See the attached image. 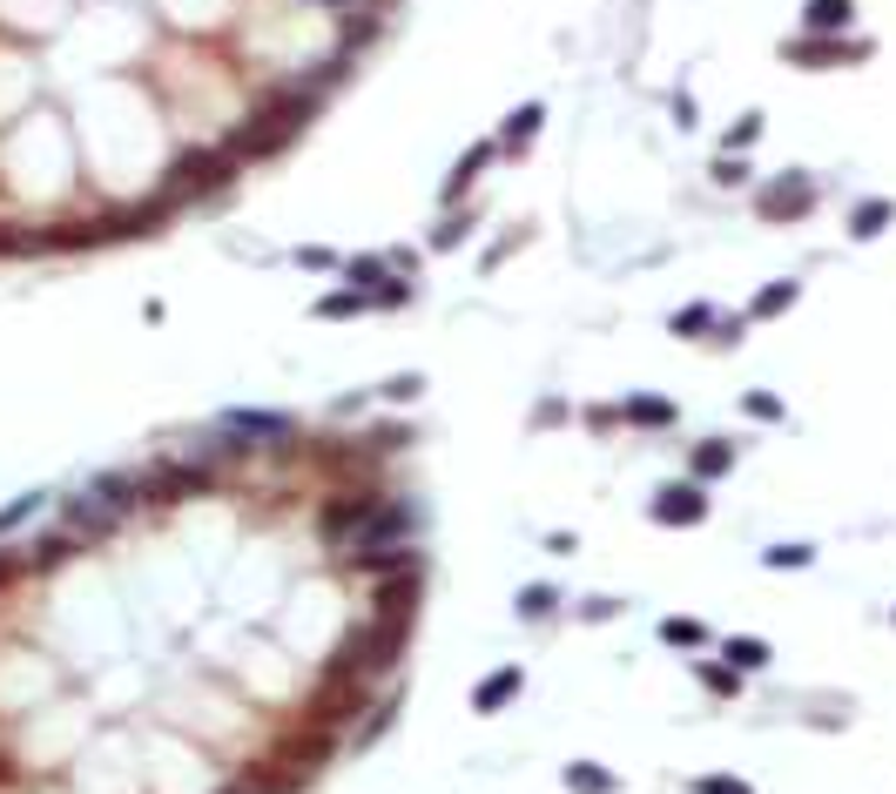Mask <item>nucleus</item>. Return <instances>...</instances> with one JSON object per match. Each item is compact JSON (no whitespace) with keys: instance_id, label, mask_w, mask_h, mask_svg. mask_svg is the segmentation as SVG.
Segmentation results:
<instances>
[{"instance_id":"23","label":"nucleus","mask_w":896,"mask_h":794,"mask_svg":"<svg viewBox=\"0 0 896 794\" xmlns=\"http://www.w3.org/2000/svg\"><path fill=\"white\" fill-rule=\"evenodd\" d=\"M371 34H378V14H358V21L344 27V48H337V55H358V48L371 41Z\"/></svg>"},{"instance_id":"28","label":"nucleus","mask_w":896,"mask_h":794,"mask_svg":"<svg viewBox=\"0 0 896 794\" xmlns=\"http://www.w3.org/2000/svg\"><path fill=\"white\" fill-rule=\"evenodd\" d=\"M708 324H715V310H708V303H688V310L674 316V330H681V337H694V330H708Z\"/></svg>"},{"instance_id":"24","label":"nucleus","mask_w":896,"mask_h":794,"mask_svg":"<svg viewBox=\"0 0 896 794\" xmlns=\"http://www.w3.org/2000/svg\"><path fill=\"white\" fill-rule=\"evenodd\" d=\"M68 552H74V532H55V539H41V545H34V560H41V566H61Z\"/></svg>"},{"instance_id":"30","label":"nucleus","mask_w":896,"mask_h":794,"mask_svg":"<svg viewBox=\"0 0 896 794\" xmlns=\"http://www.w3.org/2000/svg\"><path fill=\"white\" fill-rule=\"evenodd\" d=\"M749 418L775 424V418H782V397H768V390H749Z\"/></svg>"},{"instance_id":"27","label":"nucleus","mask_w":896,"mask_h":794,"mask_svg":"<svg viewBox=\"0 0 896 794\" xmlns=\"http://www.w3.org/2000/svg\"><path fill=\"white\" fill-rule=\"evenodd\" d=\"M694 794H755V787H749V781H734V774H701Z\"/></svg>"},{"instance_id":"32","label":"nucleus","mask_w":896,"mask_h":794,"mask_svg":"<svg viewBox=\"0 0 896 794\" xmlns=\"http://www.w3.org/2000/svg\"><path fill=\"white\" fill-rule=\"evenodd\" d=\"M755 135H762V115H742V122H734V129H728V148H734V155H742V148H749Z\"/></svg>"},{"instance_id":"14","label":"nucleus","mask_w":896,"mask_h":794,"mask_svg":"<svg viewBox=\"0 0 896 794\" xmlns=\"http://www.w3.org/2000/svg\"><path fill=\"white\" fill-rule=\"evenodd\" d=\"M728 660H734V673H755V666H768V640H755V633H734V640H728Z\"/></svg>"},{"instance_id":"20","label":"nucleus","mask_w":896,"mask_h":794,"mask_svg":"<svg viewBox=\"0 0 896 794\" xmlns=\"http://www.w3.org/2000/svg\"><path fill=\"white\" fill-rule=\"evenodd\" d=\"M789 303H796V284H768V290L749 303V316H782Z\"/></svg>"},{"instance_id":"5","label":"nucleus","mask_w":896,"mask_h":794,"mask_svg":"<svg viewBox=\"0 0 896 794\" xmlns=\"http://www.w3.org/2000/svg\"><path fill=\"white\" fill-rule=\"evenodd\" d=\"M115 216H122V243H129V236H155L176 216V195L163 189V195H148V203H135V209H115Z\"/></svg>"},{"instance_id":"25","label":"nucleus","mask_w":896,"mask_h":794,"mask_svg":"<svg viewBox=\"0 0 896 794\" xmlns=\"http://www.w3.org/2000/svg\"><path fill=\"white\" fill-rule=\"evenodd\" d=\"M465 229H473V216H445V222L432 229V250H452V243H465Z\"/></svg>"},{"instance_id":"8","label":"nucleus","mask_w":896,"mask_h":794,"mask_svg":"<svg viewBox=\"0 0 896 794\" xmlns=\"http://www.w3.org/2000/svg\"><path fill=\"white\" fill-rule=\"evenodd\" d=\"M492 155H499V142H473V148L458 155V169L445 176V203H458V195H465V189H473V182L486 176V163H492Z\"/></svg>"},{"instance_id":"39","label":"nucleus","mask_w":896,"mask_h":794,"mask_svg":"<svg viewBox=\"0 0 896 794\" xmlns=\"http://www.w3.org/2000/svg\"><path fill=\"white\" fill-rule=\"evenodd\" d=\"M324 8H350V0H324Z\"/></svg>"},{"instance_id":"33","label":"nucleus","mask_w":896,"mask_h":794,"mask_svg":"<svg viewBox=\"0 0 896 794\" xmlns=\"http://www.w3.org/2000/svg\"><path fill=\"white\" fill-rule=\"evenodd\" d=\"M297 269H337V256H331L324 243H303V250H297Z\"/></svg>"},{"instance_id":"34","label":"nucleus","mask_w":896,"mask_h":794,"mask_svg":"<svg viewBox=\"0 0 896 794\" xmlns=\"http://www.w3.org/2000/svg\"><path fill=\"white\" fill-rule=\"evenodd\" d=\"M547 606H553V592H547V586H526V592H519V613H526V619H539Z\"/></svg>"},{"instance_id":"17","label":"nucleus","mask_w":896,"mask_h":794,"mask_svg":"<svg viewBox=\"0 0 896 794\" xmlns=\"http://www.w3.org/2000/svg\"><path fill=\"white\" fill-rule=\"evenodd\" d=\"M519 694V666H505V673H492V681H479V707L492 713L499 700H513Z\"/></svg>"},{"instance_id":"4","label":"nucleus","mask_w":896,"mask_h":794,"mask_svg":"<svg viewBox=\"0 0 896 794\" xmlns=\"http://www.w3.org/2000/svg\"><path fill=\"white\" fill-rule=\"evenodd\" d=\"M654 519L660 526H701L708 519V498H701V485H668L654 498Z\"/></svg>"},{"instance_id":"2","label":"nucleus","mask_w":896,"mask_h":794,"mask_svg":"<svg viewBox=\"0 0 896 794\" xmlns=\"http://www.w3.org/2000/svg\"><path fill=\"white\" fill-rule=\"evenodd\" d=\"M284 142H290V129H284V122H277V115H270V108H256L243 129H229V142H223V148L237 155V169H243V163H270V155H277Z\"/></svg>"},{"instance_id":"38","label":"nucleus","mask_w":896,"mask_h":794,"mask_svg":"<svg viewBox=\"0 0 896 794\" xmlns=\"http://www.w3.org/2000/svg\"><path fill=\"white\" fill-rule=\"evenodd\" d=\"M27 512H34V498H14V505H8V512H0V532H14V526H21V519H27Z\"/></svg>"},{"instance_id":"22","label":"nucleus","mask_w":896,"mask_h":794,"mask_svg":"<svg viewBox=\"0 0 896 794\" xmlns=\"http://www.w3.org/2000/svg\"><path fill=\"white\" fill-rule=\"evenodd\" d=\"M701 687H715V694H734V687H742V673H734V666H715V660H701Z\"/></svg>"},{"instance_id":"9","label":"nucleus","mask_w":896,"mask_h":794,"mask_svg":"<svg viewBox=\"0 0 896 794\" xmlns=\"http://www.w3.org/2000/svg\"><path fill=\"white\" fill-rule=\"evenodd\" d=\"M856 55H863V41H829V34H802L789 48V61H856Z\"/></svg>"},{"instance_id":"19","label":"nucleus","mask_w":896,"mask_h":794,"mask_svg":"<svg viewBox=\"0 0 896 794\" xmlns=\"http://www.w3.org/2000/svg\"><path fill=\"white\" fill-rule=\"evenodd\" d=\"M809 560H815L809 545H768V552H762V566H768V573H782V566H789V573H802Z\"/></svg>"},{"instance_id":"15","label":"nucleus","mask_w":896,"mask_h":794,"mask_svg":"<svg viewBox=\"0 0 896 794\" xmlns=\"http://www.w3.org/2000/svg\"><path fill=\"white\" fill-rule=\"evenodd\" d=\"M95 498L115 505V512H129V505H142V485H135V479H115V471H108V479L95 485Z\"/></svg>"},{"instance_id":"36","label":"nucleus","mask_w":896,"mask_h":794,"mask_svg":"<svg viewBox=\"0 0 896 794\" xmlns=\"http://www.w3.org/2000/svg\"><path fill=\"white\" fill-rule=\"evenodd\" d=\"M418 390H425V377H411V371H405V377H392V384H384V397H398V405H405V397H418Z\"/></svg>"},{"instance_id":"18","label":"nucleus","mask_w":896,"mask_h":794,"mask_svg":"<svg viewBox=\"0 0 896 794\" xmlns=\"http://www.w3.org/2000/svg\"><path fill=\"white\" fill-rule=\"evenodd\" d=\"M889 222V203H876V195H870V203H856L849 209V236H876Z\"/></svg>"},{"instance_id":"29","label":"nucleus","mask_w":896,"mask_h":794,"mask_svg":"<svg viewBox=\"0 0 896 794\" xmlns=\"http://www.w3.org/2000/svg\"><path fill=\"white\" fill-rule=\"evenodd\" d=\"M365 445H371V452H398V445H411V431H405V424H378Z\"/></svg>"},{"instance_id":"26","label":"nucleus","mask_w":896,"mask_h":794,"mask_svg":"<svg viewBox=\"0 0 896 794\" xmlns=\"http://www.w3.org/2000/svg\"><path fill=\"white\" fill-rule=\"evenodd\" d=\"M566 781H573L580 794H607V787H613V781H607L600 768H587V761H580V768H566Z\"/></svg>"},{"instance_id":"31","label":"nucleus","mask_w":896,"mask_h":794,"mask_svg":"<svg viewBox=\"0 0 896 794\" xmlns=\"http://www.w3.org/2000/svg\"><path fill=\"white\" fill-rule=\"evenodd\" d=\"M660 633H668L674 647H701V640H708V633H701L694 619H668V626H660Z\"/></svg>"},{"instance_id":"1","label":"nucleus","mask_w":896,"mask_h":794,"mask_svg":"<svg viewBox=\"0 0 896 794\" xmlns=\"http://www.w3.org/2000/svg\"><path fill=\"white\" fill-rule=\"evenodd\" d=\"M229 182H237V155H229V148H189V155H176L169 195H176V203H203V195H216Z\"/></svg>"},{"instance_id":"21","label":"nucleus","mask_w":896,"mask_h":794,"mask_svg":"<svg viewBox=\"0 0 896 794\" xmlns=\"http://www.w3.org/2000/svg\"><path fill=\"white\" fill-rule=\"evenodd\" d=\"M628 418H634V424H674V405H668V397H634Z\"/></svg>"},{"instance_id":"37","label":"nucleus","mask_w":896,"mask_h":794,"mask_svg":"<svg viewBox=\"0 0 896 794\" xmlns=\"http://www.w3.org/2000/svg\"><path fill=\"white\" fill-rule=\"evenodd\" d=\"M371 303H384V310H398V303H411V284H384Z\"/></svg>"},{"instance_id":"7","label":"nucleus","mask_w":896,"mask_h":794,"mask_svg":"<svg viewBox=\"0 0 896 794\" xmlns=\"http://www.w3.org/2000/svg\"><path fill=\"white\" fill-rule=\"evenodd\" d=\"M61 519H68V532L101 539V532L115 526V505H101V498H61Z\"/></svg>"},{"instance_id":"6","label":"nucleus","mask_w":896,"mask_h":794,"mask_svg":"<svg viewBox=\"0 0 896 794\" xmlns=\"http://www.w3.org/2000/svg\"><path fill=\"white\" fill-rule=\"evenodd\" d=\"M223 431H237V438H277V445H290L297 438V424L290 418H277V411H229V424Z\"/></svg>"},{"instance_id":"35","label":"nucleus","mask_w":896,"mask_h":794,"mask_svg":"<svg viewBox=\"0 0 896 794\" xmlns=\"http://www.w3.org/2000/svg\"><path fill=\"white\" fill-rule=\"evenodd\" d=\"M715 182H749V163H742V155H721V163H715Z\"/></svg>"},{"instance_id":"11","label":"nucleus","mask_w":896,"mask_h":794,"mask_svg":"<svg viewBox=\"0 0 896 794\" xmlns=\"http://www.w3.org/2000/svg\"><path fill=\"white\" fill-rule=\"evenodd\" d=\"M849 0H809V8H802V21H809V34H829V41H836V34L849 27Z\"/></svg>"},{"instance_id":"16","label":"nucleus","mask_w":896,"mask_h":794,"mask_svg":"<svg viewBox=\"0 0 896 794\" xmlns=\"http://www.w3.org/2000/svg\"><path fill=\"white\" fill-rule=\"evenodd\" d=\"M365 303H371L365 290H324V297H318V316H324V324H331V316H358Z\"/></svg>"},{"instance_id":"3","label":"nucleus","mask_w":896,"mask_h":794,"mask_svg":"<svg viewBox=\"0 0 896 794\" xmlns=\"http://www.w3.org/2000/svg\"><path fill=\"white\" fill-rule=\"evenodd\" d=\"M809 209H815V182L809 176H782V182L762 189V216H775V222H796Z\"/></svg>"},{"instance_id":"13","label":"nucleus","mask_w":896,"mask_h":794,"mask_svg":"<svg viewBox=\"0 0 896 794\" xmlns=\"http://www.w3.org/2000/svg\"><path fill=\"white\" fill-rule=\"evenodd\" d=\"M728 465H734V445H728V438H708V445H694V479H721Z\"/></svg>"},{"instance_id":"10","label":"nucleus","mask_w":896,"mask_h":794,"mask_svg":"<svg viewBox=\"0 0 896 794\" xmlns=\"http://www.w3.org/2000/svg\"><path fill=\"white\" fill-rule=\"evenodd\" d=\"M539 122H547V108H539V101H526V108H513V122H505V135H499V148L505 155H519L533 135H539Z\"/></svg>"},{"instance_id":"12","label":"nucleus","mask_w":896,"mask_h":794,"mask_svg":"<svg viewBox=\"0 0 896 794\" xmlns=\"http://www.w3.org/2000/svg\"><path fill=\"white\" fill-rule=\"evenodd\" d=\"M344 276H350V290L378 297L384 284H392V263H384V256H350V263H344Z\"/></svg>"}]
</instances>
